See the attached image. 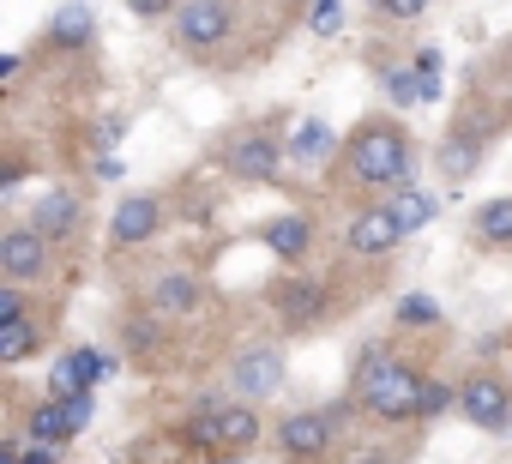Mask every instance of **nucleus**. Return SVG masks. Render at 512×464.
<instances>
[{"label": "nucleus", "instance_id": "nucleus-18", "mask_svg": "<svg viewBox=\"0 0 512 464\" xmlns=\"http://www.w3.org/2000/svg\"><path fill=\"white\" fill-rule=\"evenodd\" d=\"M109 374V362L91 344H73L55 368H49V392H97V380Z\"/></svg>", "mask_w": 512, "mask_h": 464}, {"label": "nucleus", "instance_id": "nucleus-17", "mask_svg": "<svg viewBox=\"0 0 512 464\" xmlns=\"http://www.w3.org/2000/svg\"><path fill=\"white\" fill-rule=\"evenodd\" d=\"M91 43H97V13H91V0H67V7L49 13L43 49H91Z\"/></svg>", "mask_w": 512, "mask_h": 464}, {"label": "nucleus", "instance_id": "nucleus-16", "mask_svg": "<svg viewBox=\"0 0 512 464\" xmlns=\"http://www.w3.org/2000/svg\"><path fill=\"white\" fill-rule=\"evenodd\" d=\"M145 308H151V314H163V320H187V314H199V308H205V284H199L193 272H163V278H151Z\"/></svg>", "mask_w": 512, "mask_h": 464}, {"label": "nucleus", "instance_id": "nucleus-30", "mask_svg": "<svg viewBox=\"0 0 512 464\" xmlns=\"http://www.w3.org/2000/svg\"><path fill=\"white\" fill-rule=\"evenodd\" d=\"M380 19H398V25H416L422 13H434V0H374Z\"/></svg>", "mask_w": 512, "mask_h": 464}, {"label": "nucleus", "instance_id": "nucleus-24", "mask_svg": "<svg viewBox=\"0 0 512 464\" xmlns=\"http://www.w3.org/2000/svg\"><path fill=\"white\" fill-rule=\"evenodd\" d=\"M121 344L133 350V362H145V356H157V350H163V332H157L151 308H145V314H127V326H121Z\"/></svg>", "mask_w": 512, "mask_h": 464}, {"label": "nucleus", "instance_id": "nucleus-35", "mask_svg": "<svg viewBox=\"0 0 512 464\" xmlns=\"http://www.w3.org/2000/svg\"><path fill=\"white\" fill-rule=\"evenodd\" d=\"M344 464H398V458H386V452H350Z\"/></svg>", "mask_w": 512, "mask_h": 464}, {"label": "nucleus", "instance_id": "nucleus-11", "mask_svg": "<svg viewBox=\"0 0 512 464\" xmlns=\"http://www.w3.org/2000/svg\"><path fill=\"white\" fill-rule=\"evenodd\" d=\"M163 217H169L163 193H127L115 205V217H109V248H145V242H157L163 236Z\"/></svg>", "mask_w": 512, "mask_h": 464}, {"label": "nucleus", "instance_id": "nucleus-21", "mask_svg": "<svg viewBox=\"0 0 512 464\" xmlns=\"http://www.w3.org/2000/svg\"><path fill=\"white\" fill-rule=\"evenodd\" d=\"M326 157H338V133H332L326 121H302V127L290 133V163L314 169V163H326Z\"/></svg>", "mask_w": 512, "mask_h": 464}, {"label": "nucleus", "instance_id": "nucleus-19", "mask_svg": "<svg viewBox=\"0 0 512 464\" xmlns=\"http://www.w3.org/2000/svg\"><path fill=\"white\" fill-rule=\"evenodd\" d=\"M25 223H37L49 242H67L73 229H79V199H73L67 187H49V193L31 205V217H25Z\"/></svg>", "mask_w": 512, "mask_h": 464}, {"label": "nucleus", "instance_id": "nucleus-36", "mask_svg": "<svg viewBox=\"0 0 512 464\" xmlns=\"http://www.w3.org/2000/svg\"><path fill=\"white\" fill-rule=\"evenodd\" d=\"M506 344H512V332H506Z\"/></svg>", "mask_w": 512, "mask_h": 464}, {"label": "nucleus", "instance_id": "nucleus-10", "mask_svg": "<svg viewBox=\"0 0 512 464\" xmlns=\"http://www.w3.org/2000/svg\"><path fill=\"white\" fill-rule=\"evenodd\" d=\"M326 308H332V290H326L320 278H302L296 266H290L284 284H272V314H278L290 332H314V326L326 320Z\"/></svg>", "mask_w": 512, "mask_h": 464}, {"label": "nucleus", "instance_id": "nucleus-1", "mask_svg": "<svg viewBox=\"0 0 512 464\" xmlns=\"http://www.w3.org/2000/svg\"><path fill=\"white\" fill-rule=\"evenodd\" d=\"M332 175L350 187H374V193H398L416 175V139L404 133V121L368 115L362 127H350V139L332 157Z\"/></svg>", "mask_w": 512, "mask_h": 464}, {"label": "nucleus", "instance_id": "nucleus-25", "mask_svg": "<svg viewBox=\"0 0 512 464\" xmlns=\"http://www.w3.org/2000/svg\"><path fill=\"white\" fill-rule=\"evenodd\" d=\"M380 85H386V97L398 103V109H416L422 103V79H416V67H380Z\"/></svg>", "mask_w": 512, "mask_h": 464}, {"label": "nucleus", "instance_id": "nucleus-2", "mask_svg": "<svg viewBox=\"0 0 512 464\" xmlns=\"http://www.w3.org/2000/svg\"><path fill=\"white\" fill-rule=\"evenodd\" d=\"M422 386L428 374H416L404 356H392V344H362L356 374H350V398L362 416L398 428V422H422Z\"/></svg>", "mask_w": 512, "mask_h": 464}, {"label": "nucleus", "instance_id": "nucleus-31", "mask_svg": "<svg viewBox=\"0 0 512 464\" xmlns=\"http://www.w3.org/2000/svg\"><path fill=\"white\" fill-rule=\"evenodd\" d=\"M127 13L145 19V25H157V19H175L181 13V0H127Z\"/></svg>", "mask_w": 512, "mask_h": 464}, {"label": "nucleus", "instance_id": "nucleus-34", "mask_svg": "<svg viewBox=\"0 0 512 464\" xmlns=\"http://www.w3.org/2000/svg\"><path fill=\"white\" fill-rule=\"evenodd\" d=\"M25 73V55H0V85H13Z\"/></svg>", "mask_w": 512, "mask_h": 464}, {"label": "nucleus", "instance_id": "nucleus-26", "mask_svg": "<svg viewBox=\"0 0 512 464\" xmlns=\"http://www.w3.org/2000/svg\"><path fill=\"white\" fill-rule=\"evenodd\" d=\"M398 326H440V302H434L428 290L398 296Z\"/></svg>", "mask_w": 512, "mask_h": 464}, {"label": "nucleus", "instance_id": "nucleus-23", "mask_svg": "<svg viewBox=\"0 0 512 464\" xmlns=\"http://www.w3.org/2000/svg\"><path fill=\"white\" fill-rule=\"evenodd\" d=\"M37 350H43V326H37L31 314L13 320V326H0V362H13V368H19V362H31Z\"/></svg>", "mask_w": 512, "mask_h": 464}, {"label": "nucleus", "instance_id": "nucleus-32", "mask_svg": "<svg viewBox=\"0 0 512 464\" xmlns=\"http://www.w3.org/2000/svg\"><path fill=\"white\" fill-rule=\"evenodd\" d=\"M13 320H25V290L19 284L0 290V326H13Z\"/></svg>", "mask_w": 512, "mask_h": 464}, {"label": "nucleus", "instance_id": "nucleus-27", "mask_svg": "<svg viewBox=\"0 0 512 464\" xmlns=\"http://www.w3.org/2000/svg\"><path fill=\"white\" fill-rule=\"evenodd\" d=\"M440 61H446V55H440L434 43H422V49L410 55V67H416V79H422V103H434V97H440Z\"/></svg>", "mask_w": 512, "mask_h": 464}, {"label": "nucleus", "instance_id": "nucleus-29", "mask_svg": "<svg viewBox=\"0 0 512 464\" xmlns=\"http://www.w3.org/2000/svg\"><path fill=\"white\" fill-rule=\"evenodd\" d=\"M446 410H458V386H446V380H428V386H422V422H440Z\"/></svg>", "mask_w": 512, "mask_h": 464}, {"label": "nucleus", "instance_id": "nucleus-9", "mask_svg": "<svg viewBox=\"0 0 512 464\" xmlns=\"http://www.w3.org/2000/svg\"><path fill=\"white\" fill-rule=\"evenodd\" d=\"M55 242L43 236L37 223H7L0 229V278L7 284H37V278H49V254Z\"/></svg>", "mask_w": 512, "mask_h": 464}, {"label": "nucleus", "instance_id": "nucleus-12", "mask_svg": "<svg viewBox=\"0 0 512 464\" xmlns=\"http://www.w3.org/2000/svg\"><path fill=\"white\" fill-rule=\"evenodd\" d=\"M266 422H260V404H247V398H211V452H241L247 446H260Z\"/></svg>", "mask_w": 512, "mask_h": 464}, {"label": "nucleus", "instance_id": "nucleus-28", "mask_svg": "<svg viewBox=\"0 0 512 464\" xmlns=\"http://www.w3.org/2000/svg\"><path fill=\"white\" fill-rule=\"evenodd\" d=\"M308 31L314 37H338L344 31V0H308Z\"/></svg>", "mask_w": 512, "mask_h": 464}, {"label": "nucleus", "instance_id": "nucleus-3", "mask_svg": "<svg viewBox=\"0 0 512 464\" xmlns=\"http://www.w3.org/2000/svg\"><path fill=\"white\" fill-rule=\"evenodd\" d=\"M211 157H217V169H223L229 181H241V187H272V181H284L290 145H284L272 127H229Z\"/></svg>", "mask_w": 512, "mask_h": 464}, {"label": "nucleus", "instance_id": "nucleus-4", "mask_svg": "<svg viewBox=\"0 0 512 464\" xmlns=\"http://www.w3.org/2000/svg\"><path fill=\"white\" fill-rule=\"evenodd\" d=\"M356 410V398L350 404H326V410H290L278 428H272V440H278V464H326L332 452H338V434H344V416Z\"/></svg>", "mask_w": 512, "mask_h": 464}, {"label": "nucleus", "instance_id": "nucleus-22", "mask_svg": "<svg viewBox=\"0 0 512 464\" xmlns=\"http://www.w3.org/2000/svg\"><path fill=\"white\" fill-rule=\"evenodd\" d=\"M386 205H392V217L404 223V236H416V229H428V223L440 217V199L422 193V187H398V193H386Z\"/></svg>", "mask_w": 512, "mask_h": 464}, {"label": "nucleus", "instance_id": "nucleus-6", "mask_svg": "<svg viewBox=\"0 0 512 464\" xmlns=\"http://www.w3.org/2000/svg\"><path fill=\"white\" fill-rule=\"evenodd\" d=\"M458 416L482 434H506L512 428V386L488 368H476L470 380H458Z\"/></svg>", "mask_w": 512, "mask_h": 464}, {"label": "nucleus", "instance_id": "nucleus-15", "mask_svg": "<svg viewBox=\"0 0 512 464\" xmlns=\"http://www.w3.org/2000/svg\"><path fill=\"white\" fill-rule=\"evenodd\" d=\"M350 254L356 260H386L398 242H404V223L392 217V205H362L356 217H350Z\"/></svg>", "mask_w": 512, "mask_h": 464}, {"label": "nucleus", "instance_id": "nucleus-33", "mask_svg": "<svg viewBox=\"0 0 512 464\" xmlns=\"http://www.w3.org/2000/svg\"><path fill=\"white\" fill-rule=\"evenodd\" d=\"M25 464H61V446H37V440H31V446H25Z\"/></svg>", "mask_w": 512, "mask_h": 464}, {"label": "nucleus", "instance_id": "nucleus-13", "mask_svg": "<svg viewBox=\"0 0 512 464\" xmlns=\"http://www.w3.org/2000/svg\"><path fill=\"white\" fill-rule=\"evenodd\" d=\"M229 31H235L229 0H181V13H175V43L181 49H217Z\"/></svg>", "mask_w": 512, "mask_h": 464}, {"label": "nucleus", "instance_id": "nucleus-8", "mask_svg": "<svg viewBox=\"0 0 512 464\" xmlns=\"http://www.w3.org/2000/svg\"><path fill=\"white\" fill-rule=\"evenodd\" d=\"M488 145H494V127H482L476 115H458V121L446 127V139L434 145V169H440L446 181H470V175L488 163Z\"/></svg>", "mask_w": 512, "mask_h": 464}, {"label": "nucleus", "instance_id": "nucleus-14", "mask_svg": "<svg viewBox=\"0 0 512 464\" xmlns=\"http://www.w3.org/2000/svg\"><path fill=\"white\" fill-rule=\"evenodd\" d=\"M260 248L278 260V266H302L314 254V217L308 211H278L260 223Z\"/></svg>", "mask_w": 512, "mask_h": 464}, {"label": "nucleus", "instance_id": "nucleus-20", "mask_svg": "<svg viewBox=\"0 0 512 464\" xmlns=\"http://www.w3.org/2000/svg\"><path fill=\"white\" fill-rule=\"evenodd\" d=\"M470 236H476L482 248H512V193H500V199H482V205H476Z\"/></svg>", "mask_w": 512, "mask_h": 464}, {"label": "nucleus", "instance_id": "nucleus-5", "mask_svg": "<svg viewBox=\"0 0 512 464\" xmlns=\"http://www.w3.org/2000/svg\"><path fill=\"white\" fill-rule=\"evenodd\" d=\"M97 392H55V398H43L31 416H25V434L37 440V446H67L73 434H85L91 428V404Z\"/></svg>", "mask_w": 512, "mask_h": 464}, {"label": "nucleus", "instance_id": "nucleus-7", "mask_svg": "<svg viewBox=\"0 0 512 464\" xmlns=\"http://www.w3.org/2000/svg\"><path fill=\"white\" fill-rule=\"evenodd\" d=\"M284 380H290V362H284L278 344H247V350H235V362H229V386H235V398H247V404L278 398Z\"/></svg>", "mask_w": 512, "mask_h": 464}]
</instances>
